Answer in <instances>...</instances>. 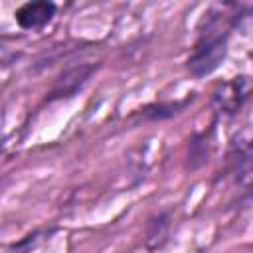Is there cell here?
<instances>
[{
  "label": "cell",
  "mask_w": 253,
  "mask_h": 253,
  "mask_svg": "<svg viewBox=\"0 0 253 253\" xmlns=\"http://www.w3.org/2000/svg\"><path fill=\"white\" fill-rule=\"evenodd\" d=\"M208 154H210V142L206 132H198L192 136L190 140V150H188V168L190 170H198L202 164L208 162Z\"/></svg>",
  "instance_id": "52a82bcc"
},
{
  "label": "cell",
  "mask_w": 253,
  "mask_h": 253,
  "mask_svg": "<svg viewBox=\"0 0 253 253\" xmlns=\"http://www.w3.org/2000/svg\"><path fill=\"white\" fill-rule=\"evenodd\" d=\"M170 225V211H160L158 215L148 219V229H146V245L150 247L152 239H162L168 233Z\"/></svg>",
  "instance_id": "9c48e42d"
},
{
  "label": "cell",
  "mask_w": 253,
  "mask_h": 253,
  "mask_svg": "<svg viewBox=\"0 0 253 253\" xmlns=\"http://www.w3.org/2000/svg\"><path fill=\"white\" fill-rule=\"evenodd\" d=\"M57 12V6L49 0L26 2L16 10V22L22 30H40L47 26Z\"/></svg>",
  "instance_id": "277c9868"
},
{
  "label": "cell",
  "mask_w": 253,
  "mask_h": 253,
  "mask_svg": "<svg viewBox=\"0 0 253 253\" xmlns=\"http://www.w3.org/2000/svg\"><path fill=\"white\" fill-rule=\"evenodd\" d=\"M249 12H253V8L225 2L211 6L204 14L198 28V38L186 59V69L192 77H208L225 61L229 51V36Z\"/></svg>",
  "instance_id": "6da1fadb"
},
{
  "label": "cell",
  "mask_w": 253,
  "mask_h": 253,
  "mask_svg": "<svg viewBox=\"0 0 253 253\" xmlns=\"http://www.w3.org/2000/svg\"><path fill=\"white\" fill-rule=\"evenodd\" d=\"M247 93H249V89H247L245 77H235V81L225 83V85L221 87V91H217V93L213 95L217 113L235 115V113L241 109V105L245 103Z\"/></svg>",
  "instance_id": "5b68a950"
},
{
  "label": "cell",
  "mask_w": 253,
  "mask_h": 253,
  "mask_svg": "<svg viewBox=\"0 0 253 253\" xmlns=\"http://www.w3.org/2000/svg\"><path fill=\"white\" fill-rule=\"evenodd\" d=\"M97 67H99L97 63H75V65H69L67 69H63L61 75L53 81V85L47 93V101L75 97L87 85V81L93 77Z\"/></svg>",
  "instance_id": "3957f363"
},
{
  "label": "cell",
  "mask_w": 253,
  "mask_h": 253,
  "mask_svg": "<svg viewBox=\"0 0 253 253\" xmlns=\"http://www.w3.org/2000/svg\"><path fill=\"white\" fill-rule=\"evenodd\" d=\"M49 233H53V227H49V229H36V231H32V233L24 235L20 241L12 243L4 253H32V251L38 247L40 239H42L43 235H49Z\"/></svg>",
  "instance_id": "ba28073f"
},
{
  "label": "cell",
  "mask_w": 253,
  "mask_h": 253,
  "mask_svg": "<svg viewBox=\"0 0 253 253\" xmlns=\"http://www.w3.org/2000/svg\"><path fill=\"white\" fill-rule=\"evenodd\" d=\"M229 172L239 186L237 200L239 206H247L253 200V146H233L229 152Z\"/></svg>",
  "instance_id": "7a4b0ae2"
},
{
  "label": "cell",
  "mask_w": 253,
  "mask_h": 253,
  "mask_svg": "<svg viewBox=\"0 0 253 253\" xmlns=\"http://www.w3.org/2000/svg\"><path fill=\"white\" fill-rule=\"evenodd\" d=\"M194 99V95L182 99V101H168V103H154V105H146L142 111V115L150 121H164V119H170L174 115H178L186 105H190Z\"/></svg>",
  "instance_id": "8992f818"
}]
</instances>
